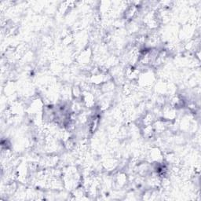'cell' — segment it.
Segmentation results:
<instances>
[{
	"mask_svg": "<svg viewBox=\"0 0 201 201\" xmlns=\"http://www.w3.org/2000/svg\"><path fill=\"white\" fill-rule=\"evenodd\" d=\"M150 158L151 160L153 161L158 162L159 160L162 159V154L161 152L157 148H153L150 150Z\"/></svg>",
	"mask_w": 201,
	"mask_h": 201,
	"instance_id": "1",
	"label": "cell"
},
{
	"mask_svg": "<svg viewBox=\"0 0 201 201\" xmlns=\"http://www.w3.org/2000/svg\"><path fill=\"white\" fill-rule=\"evenodd\" d=\"M88 50H86L85 51H83V53H81L80 56L79 57V59H80V62L82 64H87L90 61V55L88 54V52H90V50H89V51H87Z\"/></svg>",
	"mask_w": 201,
	"mask_h": 201,
	"instance_id": "2",
	"label": "cell"
}]
</instances>
